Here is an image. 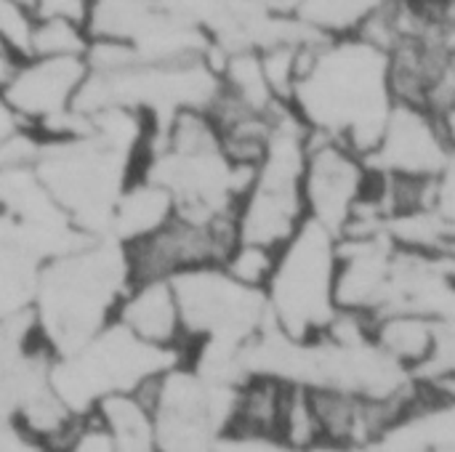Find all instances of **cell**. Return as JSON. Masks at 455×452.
<instances>
[{
  "instance_id": "12",
  "label": "cell",
  "mask_w": 455,
  "mask_h": 452,
  "mask_svg": "<svg viewBox=\"0 0 455 452\" xmlns=\"http://www.w3.org/2000/svg\"><path fill=\"white\" fill-rule=\"evenodd\" d=\"M173 210H176L173 200L160 184L144 176H131V181L123 186L120 197L115 200L109 224L115 226L123 245H128L149 234L160 224H165L173 216Z\"/></svg>"
},
{
  "instance_id": "19",
  "label": "cell",
  "mask_w": 455,
  "mask_h": 452,
  "mask_svg": "<svg viewBox=\"0 0 455 452\" xmlns=\"http://www.w3.org/2000/svg\"><path fill=\"white\" fill-rule=\"evenodd\" d=\"M13 3H19V5H24L29 13H32V5H35V0H13Z\"/></svg>"
},
{
  "instance_id": "1",
  "label": "cell",
  "mask_w": 455,
  "mask_h": 452,
  "mask_svg": "<svg viewBox=\"0 0 455 452\" xmlns=\"http://www.w3.org/2000/svg\"><path fill=\"white\" fill-rule=\"evenodd\" d=\"M395 107L387 59L363 37L312 40L291 109L320 136L368 155Z\"/></svg>"
},
{
  "instance_id": "18",
  "label": "cell",
  "mask_w": 455,
  "mask_h": 452,
  "mask_svg": "<svg viewBox=\"0 0 455 452\" xmlns=\"http://www.w3.org/2000/svg\"><path fill=\"white\" fill-rule=\"evenodd\" d=\"M21 59L0 40V91L5 88V83L11 80V75H13V69H16V64H19Z\"/></svg>"
},
{
  "instance_id": "10",
  "label": "cell",
  "mask_w": 455,
  "mask_h": 452,
  "mask_svg": "<svg viewBox=\"0 0 455 452\" xmlns=\"http://www.w3.org/2000/svg\"><path fill=\"white\" fill-rule=\"evenodd\" d=\"M371 186V168L347 144L312 133L304 157V205L307 218L336 237L349 224Z\"/></svg>"
},
{
  "instance_id": "4",
  "label": "cell",
  "mask_w": 455,
  "mask_h": 452,
  "mask_svg": "<svg viewBox=\"0 0 455 452\" xmlns=\"http://www.w3.org/2000/svg\"><path fill=\"white\" fill-rule=\"evenodd\" d=\"M336 264L339 237L309 218L277 248L264 301L283 336L315 341L336 317Z\"/></svg>"
},
{
  "instance_id": "17",
  "label": "cell",
  "mask_w": 455,
  "mask_h": 452,
  "mask_svg": "<svg viewBox=\"0 0 455 452\" xmlns=\"http://www.w3.org/2000/svg\"><path fill=\"white\" fill-rule=\"evenodd\" d=\"M53 452H117V448L96 410H88L69 424Z\"/></svg>"
},
{
  "instance_id": "15",
  "label": "cell",
  "mask_w": 455,
  "mask_h": 452,
  "mask_svg": "<svg viewBox=\"0 0 455 452\" xmlns=\"http://www.w3.org/2000/svg\"><path fill=\"white\" fill-rule=\"evenodd\" d=\"M88 43L91 37L77 21L32 16L27 56H85Z\"/></svg>"
},
{
  "instance_id": "2",
  "label": "cell",
  "mask_w": 455,
  "mask_h": 452,
  "mask_svg": "<svg viewBox=\"0 0 455 452\" xmlns=\"http://www.w3.org/2000/svg\"><path fill=\"white\" fill-rule=\"evenodd\" d=\"M125 288L128 269L123 250L83 245L51 258L32 290V317L53 357L83 346L109 325Z\"/></svg>"
},
{
  "instance_id": "13",
  "label": "cell",
  "mask_w": 455,
  "mask_h": 452,
  "mask_svg": "<svg viewBox=\"0 0 455 452\" xmlns=\"http://www.w3.org/2000/svg\"><path fill=\"white\" fill-rule=\"evenodd\" d=\"M93 410L109 429L117 452H157L155 413L144 392L112 394Z\"/></svg>"
},
{
  "instance_id": "5",
  "label": "cell",
  "mask_w": 455,
  "mask_h": 452,
  "mask_svg": "<svg viewBox=\"0 0 455 452\" xmlns=\"http://www.w3.org/2000/svg\"><path fill=\"white\" fill-rule=\"evenodd\" d=\"M179 362H184L181 354L155 349L133 338L117 322H109L83 346L53 357L51 386L61 402L80 416L112 394L139 392Z\"/></svg>"
},
{
  "instance_id": "16",
  "label": "cell",
  "mask_w": 455,
  "mask_h": 452,
  "mask_svg": "<svg viewBox=\"0 0 455 452\" xmlns=\"http://www.w3.org/2000/svg\"><path fill=\"white\" fill-rule=\"evenodd\" d=\"M275 258H277V250L264 248V245H256V242L237 240L235 248L229 250V256L224 258L221 269L232 280H237L240 285L253 288V290H264L267 282H269V277H272Z\"/></svg>"
},
{
  "instance_id": "11",
  "label": "cell",
  "mask_w": 455,
  "mask_h": 452,
  "mask_svg": "<svg viewBox=\"0 0 455 452\" xmlns=\"http://www.w3.org/2000/svg\"><path fill=\"white\" fill-rule=\"evenodd\" d=\"M112 322H117L133 338L155 349L176 352L187 360V338L173 280L128 282L115 306Z\"/></svg>"
},
{
  "instance_id": "6",
  "label": "cell",
  "mask_w": 455,
  "mask_h": 452,
  "mask_svg": "<svg viewBox=\"0 0 455 452\" xmlns=\"http://www.w3.org/2000/svg\"><path fill=\"white\" fill-rule=\"evenodd\" d=\"M37 181L75 224H109L115 200L133 176V163L96 139H59L37 152Z\"/></svg>"
},
{
  "instance_id": "8",
  "label": "cell",
  "mask_w": 455,
  "mask_h": 452,
  "mask_svg": "<svg viewBox=\"0 0 455 452\" xmlns=\"http://www.w3.org/2000/svg\"><path fill=\"white\" fill-rule=\"evenodd\" d=\"M85 75L83 56H27L16 64L0 99L21 128L51 141L67 139Z\"/></svg>"
},
{
  "instance_id": "9",
  "label": "cell",
  "mask_w": 455,
  "mask_h": 452,
  "mask_svg": "<svg viewBox=\"0 0 455 452\" xmlns=\"http://www.w3.org/2000/svg\"><path fill=\"white\" fill-rule=\"evenodd\" d=\"M453 125L421 107L395 104L376 144L363 157L379 176L437 178L451 170Z\"/></svg>"
},
{
  "instance_id": "7",
  "label": "cell",
  "mask_w": 455,
  "mask_h": 452,
  "mask_svg": "<svg viewBox=\"0 0 455 452\" xmlns=\"http://www.w3.org/2000/svg\"><path fill=\"white\" fill-rule=\"evenodd\" d=\"M237 240V208L216 216L173 210L165 224L123 245L128 282L173 280L184 272L221 266Z\"/></svg>"
},
{
  "instance_id": "14",
  "label": "cell",
  "mask_w": 455,
  "mask_h": 452,
  "mask_svg": "<svg viewBox=\"0 0 455 452\" xmlns=\"http://www.w3.org/2000/svg\"><path fill=\"white\" fill-rule=\"evenodd\" d=\"M387 0H299L293 19L323 40L355 37Z\"/></svg>"
},
{
  "instance_id": "3",
  "label": "cell",
  "mask_w": 455,
  "mask_h": 452,
  "mask_svg": "<svg viewBox=\"0 0 455 452\" xmlns=\"http://www.w3.org/2000/svg\"><path fill=\"white\" fill-rule=\"evenodd\" d=\"M309 128L283 107L272 123L264 155L237 200V237L277 250L307 221L304 157Z\"/></svg>"
}]
</instances>
